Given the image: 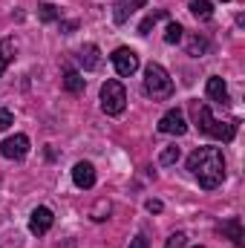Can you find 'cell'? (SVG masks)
I'll return each mask as SVG.
<instances>
[{
	"label": "cell",
	"mask_w": 245,
	"mask_h": 248,
	"mask_svg": "<svg viewBox=\"0 0 245 248\" xmlns=\"http://www.w3.org/2000/svg\"><path fill=\"white\" fill-rule=\"evenodd\" d=\"M187 170L193 173V179L199 182V187L214 190L225 182V159L219 147H196L187 156Z\"/></svg>",
	"instance_id": "6da1fadb"
},
{
	"label": "cell",
	"mask_w": 245,
	"mask_h": 248,
	"mask_svg": "<svg viewBox=\"0 0 245 248\" xmlns=\"http://www.w3.org/2000/svg\"><path fill=\"white\" fill-rule=\"evenodd\" d=\"M190 116H193V124L199 133L211 136V139H219V141H234L237 136V122H219L208 104L202 101H190Z\"/></svg>",
	"instance_id": "7a4b0ae2"
},
{
	"label": "cell",
	"mask_w": 245,
	"mask_h": 248,
	"mask_svg": "<svg viewBox=\"0 0 245 248\" xmlns=\"http://www.w3.org/2000/svg\"><path fill=\"white\" fill-rule=\"evenodd\" d=\"M144 93L150 98H170L173 95V78L162 63H147L144 69Z\"/></svg>",
	"instance_id": "3957f363"
},
{
	"label": "cell",
	"mask_w": 245,
	"mask_h": 248,
	"mask_svg": "<svg viewBox=\"0 0 245 248\" xmlns=\"http://www.w3.org/2000/svg\"><path fill=\"white\" fill-rule=\"evenodd\" d=\"M124 107H127L124 84L122 81H116V78L104 81V87H101V110H104L107 116H122Z\"/></svg>",
	"instance_id": "277c9868"
},
{
	"label": "cell",
	"mask_w": 245,
	"mask_h": 248,
	"mask_svg": "<svg viewBox=\"0 0 245 248\" xmlns=\"http://www.w3.org/2000/svg\"><path fill=\"white\" fill-rule=\"evenodd\" d=\"M0 153H3V159H9V162H20V159H26V153H29V136H26V133H15V136H9V139L0 144Z\"/></svg>",
	"instance_id": "5b68a950"
},
{
	"label": "cell",
	"mask_w": 245,
	"mask_h": 248,
	"mask_svg": "<svg viewBox=\"0 0 245 248\" xmlns=\"http://www.w3.org/2000/svg\"><path fill=\"white\" fill-rule=\"evenodd\" d=\"M110 61L116 66V72L122 75V78H130L136 69H138V55L130 49V46H119L113 55H110Z\"/></svg>",
	"instance_id": "8992f818"
},
{
	"label": "cell",
	"mask_w": 245,
	"mask_h": 248,
	"mask_svg": "<svg viewBox=\"0 0 245 248\" xmlns=\"http://www.w3.org/2000/svg\"><path fill=\"white\" fill-rule=\"evenodd\" d=\"M159 133L165 136H184L187 133V122H184V113L182 110H168L162 119H159Z\"/></svg>",
	"instance_id": "52a82bcc"
},
{
	"label": "cell",
	"mask_w": 245,
	"mask_h": 248,
	"mask_svg": "<svg viewBox=\"0 0 245 248\" xmlns=\"http://www.w3.org/2000/svg\"><path fill=\"white\" fill-rule=\"evenodd\" d=\"M52 222H55V214H52L46 205H41V208H35L32 217H29V231H32L35 237H44V234L52 228Z\"/></svg>",
	"instance_id": "ba28073f"
},
{
	"label": "cell",
	"mask_w": 245,
	"mask_h": 248,
	"mask_svg": "<svg viewBox=\"0 0 245 248\" xmlns=\"http://www.w3.org/2000/svg\"><path fill=\"white\" fill-rule=\"evenodd\" d=\"M78 63H81V69L84 72H95L98 66H101V49L95 46V44H87V46H81L78 49Z\"/></svg>",
	"instance_id": "9c48e42d"
},
{
	"label": "cell",
	"mask_w": 245,
	"mask_h": 248,
	"mask_svg": "<svg viewBox=\"0 0 245 248\" xmlns=\"http://www.w3.org/2000/svg\"><path fill=\"white\" fill-rule=\"evenodd\" d=\"M144 3H147V0H113V20H116L119 26L127 23L133 12L144 9Z\"/></svg>",
	"instance_id": "30bf717a"
},
{
	"label": "cell",
	"mask_w": 245,
	"mask_h": 248,
	"mask_svg": "<svg viewBox=\"0 0 245 248\" xmlns=\"http://www.w3.org/2000/svg\"><path fill=\"white\" fill-rule=\"evenodd\" d=\"M72 182L81 187V190H90V187L95 185V168L90 162H78L72 168Z\"/></svg>",
	"instance_id": "8fae6325"
},
{
	"label": "cell",
	"mask_w": 245,
	"mask_h": 248,
	"mask_svg": "<svg viewBox=\"0 0 245 248\" xmlns=\"http://www.w3.org/2000/svg\"><path fill=\"white\" fill-rule=\"evenodd\" d=\"M205 93H208V98L211 101H216V104H228L231 101V95H228V87H225V81L219 78V75H211L208 78V84H205Z\"/></svg>",
	"instance_id": "7c38bea8"
},
{
	"label": "cell",
	"mask_w": 245,
	"mask_h": 248,
	"mask_svg": "<svg viewBox=\"0 0 245 248\" xmlns=\"http://www.w3.org/2000/svg\"><path fill=\"white\" fill-rule=\"evenodd\" d=\"M15 55H17V46H15V41H12V38H0V78H3L6 66L15 61Z\"/></svg>",
	"instance_id": "4fadbf2b"
},
{
	"label": "cell",
	"mask_w": 245,
	"mask_h": 248,
	"mask_svg": "<svg viewBox=\"0 0 245 248\" xmlns=\"http://www.w3.org/2000/svg\"><path fill=\"white\" fill-rule=\"evenodd\" d=\"M208 52H211V41H208L205 35H190V38H187V55L202 58V55H208Z\"/></svg>",
	"instance_id": "5bb4252c"
},
{
	"label": "cell",
	"mask_w": 245,
	"mask_h": 248,
	"mask_svg": "<svg viewBox=\"0 0 245 248\" xmlns=\"http://www.w3.org/2000/svg\"><path fill=\"white\" fill-rule=\"evenodd\" d=\"M219 231L231 240V243H243V222H240V217H231V219H225L222 225H219Z\"/></svg>",
	"instance_id": "9a60e30c"
},
{
	"label": "cell",
	"mask_w": 245,
	"mask_h": 248,
	"mask_svg": "<svg viewBox=\"0 0 245 248\" xmlns=\"http://www.w3.org/2000/svg\"><path fill=\"white\" fill-rule=\"evenodd\" d=\"M187 9L196 20H211L214 17V3L211 0H187Z\"/></svg>",
	"instance_id": "2e32d148"
},
{
	"label": "cell",
	"mask_w": 245,
	"mask_h": 248,
	"mask_svg": "<svg viewBox=\"0 0 245 248\" xmlns=\"http://www.w3.org/2000/svg\"><path fill=\"white\" fill-rule=\"evenodd\" d=\"M63 90L66 93H84V75L78 72V69H69L66 66V72H63Z\"/></svg>",
	"instance_id": "e0dca14e"
},
{
	"label": "cell",
	"mask_w": 245,
	"mask_h": 248,
	"mask_svg": "<svg viewBox=\"0 0 245 248\" xmlns=\"http://www.w3.org/2000/svg\"><path fill=\"white\" fill-rule=\"evenodd\" d=\"M38 17L44 23H52V20H61V9H55L52 3H41L38 6Z\"/></svg>",
	"instance_id": "ac0fdd59"
},
{
	"label": "cell",
	"mask_w": 245,
	"mask_h": 248,
	"mask_svg": "<svg viewBox=\"0 0 245 248\" xmlns=\"http://www.w3.org/2000/svg\"><path fill=\"white\" fill-rule=\"evenodd\" d=\"M162 17H168V12H165V9H159V12L147 15V17L138 23V35H150V29H153V26H156V20H162Z\"/></svg>",
	"instance_id": "d6986e66"
},
{
	"label": "cell",
	"mask_w": 245,
	"mask_h": 248,
	"mask_svg": "<svg viewBox=\"0 0 245 248\" xmlns=\"http://www.w3.org/2000/svg\"><path fill=\"white\" fill-rule=\"evenodd\" d=\"M179 162V147L176 144H170V147H165L162 153H159V165L162 168H170V165H176Z\"/></svg>",
	"instance_id": "ffe728a7"
},
{
	"label": "cell",
	"mask_w": 245,
	"mask_h": 248,
	"mask_svg": "<svg viewBox=\"0 0 245 248\" xmlns=\"http://www.w3.org/2000/svg\"><path fill=\"white\" fill-rule=\"evenodd\" d=\"M110 211H113V205H110L107 199H98V202L92 205V214H90V217H92L95 222H104V219L110 217Z\"/></svg>",
	"instance_id": "44dd1931"
},
{
	"label": "cell",
	"mask_w": 245,
	"mask_h": 248,
	"mask_svg": "<svg viewBox=\"0 0 245 248\" xmlns=\"http://www.w3.org/2000/svg\"><path fill=\"white\" fill-rule=\"evenodd\" d=\"M182 26H179V23H176V20H170V23H168V29H165V41H168V44H179V41H182Z\"/></svg>",
	"instance_id": "7402d4cb"
},
{
	"label": "cell",
	"mask_w": 245,
	"mask_h": 248,
	"mask_svg": "<svg viewBox=\"0 0 245 248\" xmlns=\"http://www.w3.org/2000/svg\"><path fill=\"white\" fill-rule=\"evenodd\" d=\"M165 248H187V234H182V231L170 234L168 243H165Z\"/></svg>",
	"instance_id": "603a6c76"
},
{
	"label": "cell",
	"mask_w": 245,
	"mask_h": 248,
	"mask_svg": "<svg viewBox=\"0 0 245 248\" xmlns=\"http://www.w3.org/2000/svg\"><path fill=\"white\" fill-rule=\"evenodd\" d=\"M12 124H15V116H12L9 110H3V107H0V130H9Z\"/></svg>",
	"instance_id": "cb8c5ba5"
},
{
	"label": "cell",
	"mask_w": 245,
	"mask_h": 248,
	"mask_svg": "<svg viewBox=\"0 0 245 248\" xmlns=\"http://www.w3.org/2000/svg\"><path fill=\"white\" fill-rule=\"evenodd\" d=\"M130 248H150V240H147V234H136V237L130 240Z\"/></svg>",
	"instance_id": "d4e9b609"
},
{
	"label": "cell",
	"mask_w": 245,
	"mask_h": 248,
	"mask_svg": "<svg viewBox=\"0 0 245 248\" xmlns=\"http://www.w3.org/2000/svg\"><path fill=\"white\" fill-rule=\"evenodd\" d=\"M144 208H147L150 214H162V211H165V205H162L159 199H147V205H144Z\"/></svg>",
	"instance_id": "484cf974"
},
{
	"label": "cell",
	"mask_w": 245,
	"mask_h": 248,
	"mask_svg": "<svg viewBox=\"0 0 245 248\" xmlns=\"http://www.w3.org/2000/svg\"><path fill=\"white\" fill-rule=\"evenodd\" d=\"M75 26H78V23H75V20H66V23H61V29H63V32H66V35H69V32H72V29H75Z\"/></svg>",
	"instance_id": "4316f807"
},
{
	"label": "cell",
	"mask_w": 245,
	"mask_h": 248,
	"mask_svg": "<svg viewBox=\"0 0 245 248\" xmlns=\"http://www.w3.org/2000/svg\"><path fill=\"white\" fill-rule=\"evenodd\" d=\"M61 248H78V243H75V240H63Z\"/></svg>",
	"instance_id": "83f0119b"
},
{
	"label": "cell",
	"mask_w": 245,
	"mask_h": 248,
	"mask_svg": "<svg viewBox=\"0 0 245 248\" xmlns=\"http://www.w3.org/2000/svg\"><path fill=\"white\" fill-rule=\"evenodd\" d=\"M193 248H202V246H193Z\"/></svg>",
	"instance_id": "f1b7e54d"
},
{
	"label": "cell",
	"mask_w": 245,
	"mask_h": 248,
	"mask_svg": "<svg viewBox=\"0 0 245 248\" xmlns=\"http://www.w3.org/2000/svg\"><path fill=\"white\" fill-rule=\"evenodd\" d=\"M222 3H228V0H222Z\"/></svg>",
	"instance_id": "f546056e"
}]
</instances>
